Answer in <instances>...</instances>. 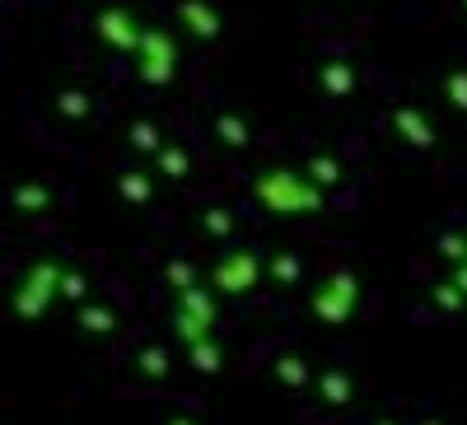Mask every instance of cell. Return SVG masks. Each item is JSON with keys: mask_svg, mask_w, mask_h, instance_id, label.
Masks as SVG:
<instances>
[{"mask_svg": "<svg viewBox=\"0 0 467 425\" xmlns=\"http://www.w3.org/2000/svg\"><path fill=\"white\" fill-rule=\"evenodd\" d=\"M393 131L407 140V145H416V150H425V145H435V127H431V118L416 108V103H407V108H398L393 112Z\"/></svg>", "mask_w": 467, "mask_h": 425, "instance_id": "ba28073f", "label": "cell"}, {"mask_svg": "<svg viewBox=\"0 0 467 425\" xmlns=\"http://www.w3.org/2000/svg\"><path fill=\"white\" fill-rule=\"evenodd\" d=\"M431 299L444 308V314H453V308H462V304H467V299H462V290H458L453 281H440V285L431 290Z\"/></svg>", "mask_w": 467, "mask_h": 425, "instance_id": "ac0fdd59", "label": "cell"}, {"mask_svg": "<svg viewBox=\"0 0 467 425\" xmlns=\"http://www.w3.org/2000/svg\"><path fill=\"white\" fill-rule=\"evenodd\" d=\"M453 285H458L462 299H467V262H453Z\"/></svg>", "mask_w": 467, "mask_h": 425, "instance_id": "f1b7e54d", "label": "cell"}, {"mask_svg": "<svg viewBox=\"0 0 467 425\" xmlns=\"http://www.w3.org/2000/svg\"><path fill=\"white\" fill-rule=\"evenodd\" d=\"M374 425H393V420H374Z\"/></svg>", "mask_w": 467, "mask_h": 425, "instance_id": "1f68e13d", "label": "cell"}, {"mask_svg": "<svg viewBox=\"0 0 467 425\" xmlns=\"http://www.w3.org/2000/svg\"><path fill=\"white\" fill-rule=\"evenodd\" d=\"M57 103H61L66 118H85V112H89V98H85V94H61Z\"/></svg>", "mask_w": 467, "mask_h": 425, "instance_id": "484cf974", "label": "cell"}, {"mask_svg": "<svg viewBox=\"0 0 467 425\" xmlns=\"http://www.w3.org/2000/svg\"><path fill=\"white\" fill-rule=\"evenodd\" d=\"M444 89H449V103L453 108H467V70H453L449 80H444Z\"/></svg>", "mask_w": 467, "mask_h": 425, "instance_id": "7402d4cb", "label": "cell"}, {"mask_svg": "<svg viewBox=\"0 0 467 425\" xmlns=\"http://www.w3.org/2000/svg\"><path fill=\"white\" fill-rule=\"evenodd\" d=\"M215 131H220L224 145H248V122L234 118V112H220V118H215Z\"/></svg>", "mask_w": 467, "mask_h": 425, "instance_id": "4fadbf2b", "label": "cell"}, {"mask_svg": "<svg viewBox=\"0 0 467 425\" xmlns=\"http://www.w3.org/2000/svg\"><path fill=\"white\" fill-rule=\"evenodd\" d=\"M318 393L327 398V407L350 402V374H346V369H327V374L318 378Z\"/></svg>", "mask_w": 467, "mask_h": 425, "instance_id": "8fae6325", "label": "cell"}, {"mask_svg": "<svg viewBox=\"0 0 467 425\" xmlns=\"http://www.w3.org/2000/svg\"><path fill=\"white\" fill-rule=\"evenodd\" d=\"M154 154H160V169H164L169 178H187V154H182L178 145H160Z\"/></svg>", "mask_w": 467, "mask_h": 425, "instance_id": "2e32d148", "label": "cell"}, {"mask_svg": "<svg viewBox=\"0 0 467 425\" xmlns=\"http://www.w3.org/2000/svg\"><path fill=\"white\" fill-rule=\"evenodd\" d=\"M150 192H154V187H150L145 173H127V178H122V197H127V202L140 206V202H150Z\"/></svg>", "mask_w": 467, "mask_h": 425, "instance_id": "d6986e66", "label": "cell"}, {"mask_svg": "<svg viewBox=\"0 0 467 425\" xmlns=\"http://www.w3.org/2000/svg\"><path fill=\"white\" fill-rule=\"evenodd\" d=\"M169 425H192V420H187V416H173V420H169Z\"/></svg>", "mask_w": 467, "mask_h": 425, "instance_id": "4dcf8cb0", "label": "cell"}, {"mask_svg": "<svg viewBox=\"0 0 467 425\" xmlns=\"http://www.w3.org/2000/svg\"><path fill=\"white\" fill-rule=\"evenodd\" d=\"M356 304H360V281L356 272H332L318 295H314V314L327 323V327H341L350 314H356Z\"/></svg>", "mask_w": 467, "mask_h": 425, "instance_id": "3957f363", "label": "cell"}, {"mask_svg": "<svg viewBox=\"0 0 467 425\" xmlns=\"http://www.w3.org/2000/svg\"><path fill=\"white\" fill-rule=\"evenodd\" d=\"M57 295H66V299H85V281L75 276V272H61V276H57Z\"/></svg>", "mask_w": 467, "mask_h": 425, "instance_id": "cb8c5ba5", "label": "cell"}, {"mask_svg": "<svg viewBox=\"0 0 467 425\" xmlns=\"http://www.w3.org/2000/svg\"><path fill=\"white\" fill-rule=\"evenodd\" d=\"M80 323H85L89 332H112V314H108V308H85Z\"/></svg>", "mask_w": 467, "mask_h": 425, "instance_id": "d4e9b609", "label": "cell"}, {"mask_svg": "<svg viewBox=\"0 0 467 425\" xmlns=\"http://www.w3.org/2000/svg\"><path fill=\"white\" fill-rule=\"evenodd\" d=\"M440 248H444V257H449V262H462V248H467V234H444V239H440Z\"/></svg>", "mask_w": 467, "mask_h": 425, "instance_id": "4316f807", "label": "cell"}, {"mask_svg": "<svg viewBox=\"0 0 467 425\" xmlns=\"http://www.w3.org/2000/svg\"><path fill=\"white\" fill-rule=\"evenodd\" d=\"M140 374H150V378H164L169 374V356L160 351V346H150V351L140 356Z\"/></svg>", "mask_w": 467, "mask_h": 425, "instance_id": "ffe728a7", "label": "cell"}, {"mask_svg": "<svg viewBox=\"0 0 467 425\" xmlns=\"http://www.w3.org/2000/svg\"><path fill=\"white\" fill-rule=\"evenodd\" d=\"M187 356H192V365H197L202 374H220V346H215L211 337L192 341V346H187Z\"/></svg>", "mask_w": 467, "mask_h": 425, "instance_id": "7c38bea8", "label": "cell"}, {"mask_svg": "<svg viewBox=\"0 0 467 425\" xmlns=\"http://www.w3.org/2000/svg\"><path fill=\"white\" fill-rule=\"evenodd\" d=\"M131 145L145 150V154H154V150H160V131H154L150 122H136V127H131Z\"/></svg>", "mask_w": 467, "mask_h": 425, "instance_id": "44dd1931", "label": "cell"}, {"mask_svg": "<svg viewBox=\"0 0 467 425\" xmlns=\"http://www.w3.org/2000/svg\"><path fill=\"white\" fill-rule=\"evenodd\" d=\"M94 33L103 37L108 47H117V52H136L140 19H136L127 5H108V10H99V19H94Z\"/></svg>", "mask_w": 467, "mask_h": 425, "instance_id": "52a82bcc", "label": "cell"}, {"mask_svg": "<svg viewBox=\"0 0 467 425\" xmlns=\"http://www.w3.org/2000/svg\"><path fill=\"white\" fill-rule=\"evenodd\" d=\"M215 290L220 295H248L257 281H262V257L253 248H239V253H224L215 262Z\"/></svg>", "mask_w": 467, "mask_h": 425, "instance_id": "5b68a950", "label": "cell"}, {"mask_svg": "<svg viewBox=\"0 0 467 425\" xmlns=\"http://www.w3.org/2000/svg\"><path fill=\"white\" fill-rule=\"evenodd\" d=\"M262 272H271L276 281H299V257H290V253H281V257H271Z\"/></svg>", "mask_w": 467, "mask_h": 425, "instance_id": "e0dca14e", "label": "cell"}, {"mask_svg": "<svg viewBox=\"0 0 467 425\" xmlns=\"http://www.w3.org/2000/svg\"><path fill=\"white\" fill-rule=\"evenodd\" d=\"M308 182H323V187L341 182V169H337L332 154H314V160H308Z\"/></svg>", "mask_w": 467, "mask_h": 425, "instance_id": "5bb4252c", "label": "cell"}, {"mask_svg": "<svg viewBox=\"0 0 467 425\" xmlns=\"http://www.w3.org/2000/svg\"><path fill=\"white\" fill-rule=\"evenodd\" d=\"M211 327H215V299L192 281L187 290H178V314H173V332H178V341H202V337H211Z\"/></svg>", "mask_w": 467, "mask_h": 425, "instance_id": "277c9868", "label": "cell"}, {"mask_svg": "<svg viewBox=\"0 0 467 425\" xmlns=\"http://www.w3.org/2000/svg\"><path fill=\"white\" fill-rule=\"evenodd\" d=\"M425 425H435V420H425Z\"/></svg>", "mask_w": 467, "mask_h": 425, "instance_id": "836d02e7", "label": "cell"}, {"mask_svg": "<svg viewBox=\"0 0 467 425\" xmlns=\"http://www.w3.org/2000/svg\"><path fill=\"white\" fill-rule=\"evenodd\" d=\"M253 197L271 211V215H314L323 211V187L308 182L290 169H271L253 182Z\"/></svg>", "mask_w": 467, "mask_h": 425, "instance_id": "6da1fadb", "label": "cell"}, {"mask_svg": "<svg viewBox=\"0 0 467 425\" xmlns=\"http://www.w3.org/2000/svg\"><path fill=\"white\" fill-rule=\"evenodd\" d=\"M136 75L140 85H169L178 75V43L164 33V28H140L136 37Z\"/></svg>", "mask_w": 467, "mask_h": 425, "instance_id": "7a4b0ae2", "label": "cell"}, {"mask_svg": "<svg viewBox=\"0 0 467 425\" xmlns=\"http://www.w3.org/2000/svg\"><path fill=\"white\" fill-rule=\"evenodd\" d=\"M57 276H61L57 262H37L33 272H28L24 290L15 295V308H19L24 318H43V308L57 299Z\"/></svg>", "mask_w": 467, "mask_h": 425, "instance_id": "8992f818", "label": "cell"}, {"mask_svg": "<svg viewBox=\"0 0 467 425\" xmlns=\"http://www.w3.org/2000/svg\"><path fill=\"white\" fill-rule=\"evenodd\" d=\"M178 19L187 24V33L206 37V43H211V37H220V15L206 5V0H182V5H178Z\"/></svg>", "mask_w": 467, "mask_h": 425, "instance_id": "9c48e42d", "label": "cell"}, {"mask_svg": "<svg viewBox=\"0 0 467 425\" xmlns=\"http://www.w3.org/2000/svg\"><path fill=\"white\" fill-rule=\"evenodd\" d=\"M276 378L290 383V389H304V383H308V369H304L299 356H285V360H276Z\"/></svg>", "mask_w": 467, "mask_h": 425, "instance_id": "9a60e30c", "label": "cell"}, {"mask_svg": "<svg viewBox=\"0 0 467 425\" xmlns=\"http://www.w3.org/2000/svg\"><path fill=\"white\" fill-rule=\"evenodd\" d=\"M318 85L332 98H346V94H356V70H350L346 61H327V66H318Z\"/></svg>", "mask_w": 467, "mask_h": 425, "instance_id": "30bf717a", "label": "cell"}, {"mask_svg": "<svg viewBox=\"0 0 467 425\" xmlns=\"http://www.w3.org/2000/svg\"><path fill=\"white\" fill-rule=\"evenodd\" d=\"M202 229H206V234H215V239H224V234H229V229H234V220H229L224 211H206V220H202Z\"/></svg>", "mask_w": 467, "mask_h": 425, "instance_id": "603a6c76", "label": "cell"}, {"mask_svg": "<svg viewBox=\"0 0 467 425\" xmlns=\"http://www.w3.org/2000/svg\"><path fill=\"white\" fill-rule=\"evenodd\" d=\"M462 5H467V0H462Z\"/></svg>", "mask_w": 467, "mask_h": 425, "instance_id": "e575fe53", "label": "cell"}, {"mask_svg": "<svg viewBox=\"0 0 467 425\" xmlns=\"http://www.w3.org/2000/svg\"><path fill=\"white\" fill-rule=\"evenodd\" d=\"M169 281H173L178 290H187V285H192V266H187V262H169Z\"/></svg>", "mask_w": 467, "mask_h": 425, "instance_id": "83f0119b", "label": "cell"}, {"mask_svg": "<svg viewBox=\"0 0 467 425\" xmlns=\"http://www.w3.org/2000/svg\"><path fill=\"white\" fill-rule=\"evenodd\" d=\"M24 202H28V206H43V202H47V192H43V187H28V192H24Z\"/></svg>", "mask_w": 467, "mask_h": 425, "instance_id": "f546056e", "label": "cell"}, {"mask_svg": "<svg viewBox=\"0 0 467 425\" xmlns=\"http://www.w3.org/2000/svg\"><path fill=\"white\" fill-rule=\"evenodd\" d=\"M462 262H467V248H462Z\"/></svg>", "mask_w": 467, "mask_h": 425, "instance_id": "d6a6232c", "label": "cell"}]
</instances>
